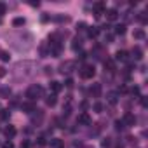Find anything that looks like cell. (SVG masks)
<instances>
[{
    "mask_svg": "<svg viewBox=\"0 0 148 148\" xmlns=\"http://www.w3.org/2000/svg\"><path fill=\"white\" fill-rule=\"evenodd\" d=\"M42 94H44V89H42L40 86H37V84L30 86V87H28V91H26V98H28L30 101H35V99L42 98Z\"/></svg>",
    "mask_w": 148,
    "mask_h": 148,
    "instance_id": "obj_1",
    "label": "cell"
},
{
    "mask_svg": "<svg viewBox=\"0 0 148 148\" xmlns=\"http://www.w3.org/2000/svg\"><path fill=\"white\" fill-rule=\"evenodd\" d=\"M94 73H96V70H94L92 64H84V66L80 68V77H82V79H92Z\"/></svg>",
    "mask_w": 148,
    "mask_h": 148,
    "instance_id": "obj_2",
    "label": "cell"
},
{
    "mask_svg": "<svg viewBox=\"0 0 148 148\" xmlns=\"http://www.w3.org/2000/svg\"><path fill=\"white\" fill-rule=\"evenodd\" d=\"M105 11H106L105 2H98V4H94V12H96V16H98V18H99L101 14H105Z\"/></svg>",
    "mask_w": 148,
    "mask_h": 148,
    "instance_id": "obj_3",
    "label": "cell"
},
{
    "mask_svg": "<svg viewBox=\"0 0 148 148\" xmlns=\"http://www.w3.org/2000/svg\"><path fill=\"white\" fill-rule=\"evenodd\" d=\"M122 124H125V125H134V124H136V117H134L132 113H125Z\"/></svg>",
    "mask_w": 148,
    "mask_h": 148,
    "instance_id": "obj_4",
    "label": "cell"
},
{
    "mask_svg": "<svg viewBox=\"0 0 148 148\" xmlns=\"http://www.w3.org/2000/svg\"><path fill=\"white\" fill-rule=\"evenodd\" d=\"M105 14H106L108 21H117V18H119V12L115 9H108V11H105Z\"/></svg>",
    "mask_w": 148,
    "mask_h": 148,
    "instance_id": "obj_5",
    "label": "cell"
},
{
    "mask_svg": "<svg viewBox=\"0 0 148 148\" xmlns=\"http://www.w3.org/2000/svg\"><path fill=\"white\" fill-rule=\"evenodd\" d=\"M4 134H5L9 139L14 138V136H16V127H14V125H7V127L4 129Z\"/></svg>",
    "mask_w": 148,
    "mask_h": 148,
    "instance_id": "obj_6",
    "label": "cell"
},
{
    "mask_svg": "<svg viewBox=\"0 0 148 148\" xmlns=\"http://www.w3.org/2000/svg\"><path fill=\"white\" fill-rule=\"evenodd\" d=\"M49 146H51V148H63V139H59V138H52V139L49 141Z\"/></svg>",
    "mask_w": 148,
    "mask_h": 148,
    "instance_id": "obj_7",
    "label": "cell"
},
{
    "mask_svg": "<svg viewBox=\"0 0 148 148\" xmlns=\"http://www.w3.org/2000/svg\"><path fill=\"white\" fill-rule=\"evenodd\" d=\"M79 124L89 125V124H91V117H89L87 113H80V115H79Z\"/></svg>",
    "mask_w": 148,
    "mask_h": 148,
    "instance_id": "obj_8",
    "label": "cell"
},
{
    "mask_svg": "<svg viewBox=\"0 0 148 148\" xmlns=\"http://www.w3.org/2000/svg\"><path fill=\"white\" fill-rule=\"evenodd\" d=\"M49 87H51V91H52L54 94H58V92L61 91V84H59V82H56V80H52V82L49 84Z\"/></svg>",
    "mask_w": 148,
    "mask_h": 148,
    "instance_id": "obj_9",
    "label": "cell"
},
{
    "mask_svg": "<svg viewBox=\"0 0 148 148\" xmlns=\"http://www.w3.org/2000/svg\"><path fill=\"white\" fill-rule=\"evenodd\" d=\"M105 68H106L108 71H115V70H117V68H115V61H113V59H106V61H105Z\"/></svg>",
    "mask_w": 148,
    "mask_h": 148,
    "instance_id": "obj_10",
    "label": "cell"
},
{
    "mask_svg": "<svg viewBox=\"0 0 148 148\" xmlns=\"http://www.w3.org/2000/svg\"><path fill=\"white\" fill-rule=\"evenodd\" d=\"M35 110V105H33V101H30V103H25L23 105V112H26V113H32Z\"/></svg>",
    "mask_w": 148,
    "mask_h": 148,
    "instance_id": "obj_11",
    "label": "cell"
},
{
    "mask_svg": "<svg viewBox=\"0 0 148 148\" xmlns=\"http://www.w3.org/2000/svg\"><path fill=\"white\" fill-rule=\"evenodd\" d=\"M115 59H117V61H125V59H127V52H125V51H119V52L115 54Z\"/></svg>",
    "mask_w": 148,
    "mask_h": 148,
    "instance_id": "obj_12",
    "label": "cell"
},
{
    "mask_svg": "<svg viewBox=\"0 0 148 148\" xmlns=\"http://www.w3.org/2000/svg\"><path fill=\"white\" fill-rule=\"evenodd\" d=\"M91 92H92V94H94V96L98 98V96L101 94V86H99V84H94V86L91 87Z\"/></svg>",
    "mask_w": 148,
    "mask_h": 148,
    "instance_id": "obj_13",
    "label": "cell"
},
{
    "mask_svg": "<svg viewBox=\"0 0 148 148\" xmlns=\"http://www.w3.org/2000/svg\"><path fill=\"white\" fill-rule=\"evenodd\" d=\"M132 56H134L136 59H141V58H143V51H141L139 47H134V49H132Z\"/></svg>",
    "mask_w": 148,
    "mask_h": 148,
    "instance_id": "obj_14",
    "label": "cell"
},
{
    "mask_svg": "<svg viewBox=\"0 0 148 148\" xmlns=\"http://www.w3.org/2000/svg\"><path fill=\"white\" fill-rule=\"evenodd\" d=\"M115 33H117V35H124V33H125V25H119V26H115Z\"/></svg>",
    "mask_w": 148,
    "mask_h": 148,
    "instance_id": "obj_15",
    "label": "cell"
},
{
    "mask_svg": "<svg viewBox=\"0 0 148 148\" xmlns=\"http://www.w3.org/2000/svg\"><path fill=\"white\" fill-rule=\"evenodd\" d=\"M56 105V94H51L47 98V106H54Z\"/></svg>",
    "mask_w": 148,
    "mask_h": 148,
    "instance_id": "obj_16",
    "label": "cell"
},
{
    "mask_svg": "<svg viewBox=\"0 0 148 148\" xmlns=\"http://www.w3.org/2000/svg\"><path fill=\"white\" fill-rule=\"evenodd\" d=\"M12 25H14V26H23V25H25V18H16V19L12 21Z\"/></svg>",
    "mask_w": 148,
    "mask_h": 148,
    "instance_id": "obj_17",
    "label": "cell"
},
{
    "mask_svg": "<svg viewBox=\"0 0 148 148\" xmlns=\"http://www.w3.org/2000/svg\"><path fill=\"white\" fill-rule=\"evenodd\" d=\"M87 33H89V37H96V35L99 33V30H98L96 26H92V28H89V32H87Z\"/></svg>",
    "mask_w": 148,
    "mask_h": 148,
    "instance_id": "obj_18",
    "label": "cell"
},
{
    "mask_svg": "<svg viewBox=\"0 0 148 148\" xmlns=\"http://www.w3.org/2000/svg\"><path fill=\"white\" fill-rule=\"evenodd\" d=\"M108 101H110L112 105H115V103H117V94H115V92H110V94H108Z\"/></svg>",
    "mask_w": 148,
    "mask_h": 148,
    "instance_id": "obj_19",
    "label": "cell"
},
{
    "mask_svg": "<svg viewBox=\"0 0 148 148\" xmlns=\"http://www.w3.org/2000/svg\"><path fill=\"white\" fill-rule=\"evenodd\" d=\"M134 38H145V32L143 30H136L134 32Z\"/></svg>",
    "mask_w": 148,
    "mask_h": 148,
    "instance_id": "obj_20",
    "label": "cell"
},
{
    "mask_svg": "<svg viewBox=\"0 0 148 148\" xmlns=\"http://www.w3.org/2000/svg\"><path fill=\"white\" fill-rule=\"evenodd\" d=\"M0 92H2V96L5 98V96H9V94H11V89H9V87H4L2 91H0Z\"/></svg>",
    "mask_w": 148,
    "mask_h": 148,
    "instance_id": "obj_21",
    "label": "cell"
},
{
    "mask_svg": "<svg viewBox=\"0 0 148 148\" xmlns=\"http://www.w3.org/2000/svg\"><path fill=\"white\" fill-rule=\"evenodd\" d=\"M2 148H14V145H12V141H5L2 145Z\"/></svg>",
    "mask_w": 148,
    "mask_h": 148,
    "instance_id": "obj_22",
    "label": "cell"
},
{
    "mask_svg": "<svg viewBox=\"0 0 148 148\" xmlns=\"http://www.w3.org/2000/svg\"><path fill=\"white\" fill-rule=\"evenodd\" d=\"M80 47H82V42H80V40H75V44H73V49L77 51V49H80Z\"/></svg>",
    "mask_w": 148,
    "mask_h": 148,
    "instance_id": "obj_23",
    "label": "cell"
},
{
    "mask_svg": "<svg viewBox=\"0 0 148 148\" xmlns=\"http://www.w3.org/2000/svg\"><path fill=\"white\" fill-rule=\"evenodd\" d=\"M0 117H2V119L5 120V119L9 117V112H7V110H2V112H0Z\"/></svg>",
    "mask_w": 148,
    "mask_h": 148,
    "instance_id": "obj_24",
    "label": "cell"
},
{
    "mask_svg": "<svg viewBox=\"0 0 148 148\" xmlns=\"http://www.w3.org/2000/svg\"><path fill=\"white\" fill-rule=\"evenodd\" d=\"M94 110H96V112H101V110H103V105H101V103H94Z\"/></svg>",
    "mask_w": 148,
    "mask_h": 148,
    "instance_id": "obj_25",
    "label": "cell"
},
{
    "mask_svg": "<svg viewBox=\"0 0 148 148\" xmlns=\"http://www.w3.org/2000/svg\"><path fill=\"white\" fill-rule=\"evenodd\" d=\"M0 58H2L4 61H9V54L7 52H0Z\"/></svg>",
    "mask_w": 148,
    "mask_h": 148,
    "instance_id": "obj_26",
    "label": "cell"
},
{
    "mask_svg": "<svg viewBox=\"0 0 148 148\" xmlns=\"http://www.w3.org/2000/svg\"><path fill=\"white\" fill-rule=\"evenodd\" d=\"M5 14V4H0V16Z\"/></svg>",
    "mask_w": 148,
    "mask_h": 148,
    "instance_id": "obj_27",
    "label": "cell"
},
{
    "mask_svg": "<svg viewBox=\"0 0 148 148\" xmlns=\"http://www.w3.org/2000/svg\"><path fill=\"white\" fill-rule=\"evenodd\" d=\"M64 86H68V87H71V86H73V80H71V79H66V82H64Z\"/></svg>",
    "mask_w": 148,
    "mask_h": 148,
    "instance_id": "obj_28",
    "label": "cell"
},
{
    "mask_svg": "<svg viewBox=\"0 0 148 148\" xmlns=\"http://www.w3.org/2000/svg\"><path fill=\"white\" fill-rule=\"evenodd\" d=\"M5 73H7V71H5V68L0 66V77H5Z\"/></svg>",
    "mask_w": 148,
    "mask_h": 148,
    "instance_id": "obj_29",
    "label": "cell"
},
{
    "mask_svg": "<svg viewBox=\"0 0 148 148\" xmlns=\"http://www.w3.org/2000/svg\"><path fill=\"white\" fill-rule=\"evenodd\" d=\"M131 92H132V94H136V96H138V94H139V89H138V87H134V89H131Z\"/></svg>",
    "mask_w": 148,
    "mask_h": 148,
    "instance_id": "obj_30",
    "label": "cell"
}]
</instances>
